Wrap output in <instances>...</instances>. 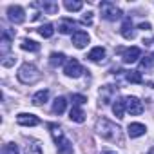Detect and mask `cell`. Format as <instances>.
I'll return each instance as SVG.
<instances>
[{
	"instance_id": "obj_1",
	"label": "cell",
	"mask_w": 154,
	"mask_h": 154,
	"mask_svg": "<svg viewBox=\"0 0 154 154\" xmlns=\"http://www.w3.org/2000/svg\"><path fill=\"white\" fill-rule=\"evenodd\" d=\"M96 131H98V134L103 138V140H107V141H118V145H123V136H122V129L116 125V123H112L111 120H107V118H100L98 122H96Z\"/></svg>"
},
{
	"instance_id": "obj_2",
	"label": "cell",
	"mask_w": 154,
	"mask_h": 154,
	"mask_svg": "<svg viewBox=\"0 0 154 154\" xmlns=\"http://www.w3.org/2000/svg\"><path fill=\"white\" fill-rule=\"evenodd\" d=\"M18 80L22 82V84H26V85H31V84H36L38 80H40V71L36 69V65H33V63H24L20 69H18Z\"/></svg>"
},
{
	"instance_id": "obj_3",
	"label": "cell",
	"mask_w": 154,
	"mask_h": 154,
	"mask_svg": "<svg viewBox=\"0 0 154 154\" xmlns=\"http://www.w3.org/2000/svg\"><path fill=\"white\" fill-rule=\"evenodd\" d=\"M100 11H102V18H105L109 22H114V20H118L122 17V9L114 2H102Z\"/></svg>"
},
{
	"instance_id": "obj_4",
	"label": "cell",
	"mask_w": 154,
	"mask_h": 154,
	"mask_svg": "<svg viewBox=\"0 0 154 154\" xmlns=\"http://www.w3.org/2000/svg\"><path fill=\"white\" fill-rule=\"evenodd\" d=\"M63 72H65L67 76H71V78H78V76L84 72V67L80 65V62L76 60V58H71V60L65 63V67H63Z\"/></svg>"
},
{
	"instance_id": "obj_5",
	"label": "cell",
	"mask_w": 154,
	"mask_h": 154,
	"mask_svg": "<svg viewBox=\"0 0 154 154\" xmlns=\"http://www.w3.org/2000/svg\"><path fill=\"white\" fill-rule=\"evenodd\" d=\"M125 109H127V112H131V116H138L143 112V103L136 96H127L125 98Z\"/></svg>"
},
{
	"instance_id": "obj_6",
	"label": "cell",
	"mask_w": 154,
	"mask_h": 154,
	"mask_svg": "<svg viewBox=\"0 0 154 154\" xmlns=\"http://www.w3.org/2000/svg\"><path fill=\"white\" fill-rule=\"evenodd\" d=\"M8 18L13 24H22L26 20V11L22 6H9L8 8Z\"/></svg>"
},
{
	"instance_id": "obj_7",
	"label": "cell",
	"mask_w": 154,
	"mask_h": 154,
	"mask_svg": "<svg viewBox=\"0 0 154 154\" xmlns=\"http://www.w3.org/2000/svg\"><path fill=\"white\" fill-rule=\"evenodd\" d=\"M17 123L22 125V127H35L40 123V120L35 116V114H27V112H20L17 116Z\"/></svg>"
},
{
	"instance_id": "obj_8",
	"label": "cell",
	"mask_w": 154,
	"mask_h": 154,
	"mask_svg": "<svg viewBox=\"0 0 154 154\" xmlns=\"http://www.w3.org/2000/svg\"><path fill=\"white\" fill-rule=\"evenodd\" d=\"M47 129L51 131V134H53V140H54V143L58 145V147H62L65 141H69L65 136H63V132H62V129L56 125V123H47Z\"/></svg>"
},
{
	"instance_id": "obj_9",
	"label": "cell",
	"mask_w": 154,
	"mask_h": 154,
	"mask_svg": "<svg viewBox=\"0 0 154 154\" xmlns=\"http://www.w3.org/2000/svg\"><path fill=\"white\" fill-rule=\"evenodd\" d=\"M72 44H74V47H78V49H82V47H85L87 44H89V35L85 33V31H74L72 33Z\"/></svg>"
},
{
	"instance_id": "obj_10",
	"label": "cell",
	"mask_w": 154,
	"mask_h": 154,
	"mask_svg": "<svg viewBox=\"0 0 154 154\" xmlns=\"http://www.w3.org/2000/svg\"><path fill=\"white\" fill-rule=\"evenodd\" d=\"M116 91H118V87H112V85H103V87L100 89V100H102V103H103V105H107V103L112 100V96L116 94Z\"/></svg>"
},
{
	"instance_id": "obj_11",
	"label": "cell",
	"mask_w": 154,
	"mask_h": 154,
	"mask_svg": "<svg viewBox=\"0 0 154 154\" xmlns=\"http://www.w3.org/2000/svg\"><path fill=\"white\" fill-rule=\"evenodd\" d=\"M74 27H76V22H74L72 18H62V20L58 22V31H60L62 35H69V33H72Z\"/></svg>"
},
{
	"instance_id": "obj_12",
	"label": "cell",
	"mask_w": 154,
	"mask_h": 154,
	"mask_svg": "<svg viewBox=\"0 0 154 154\" xmlns=\"http://www.w3.org/2000/svg\"><path fill=\"white\" fill-rule=\"evenodd\" d=\"M138 58H141L140 47H129V49L123 53V62H125V63H134Z\"/></svg>"
},
{
	"instance_id": "obj_13",
	"label": "cell",
	"mask_w": 154,
	"mask_h": 154,
	"mask_svg": "<svg viewBox=\"0 0 154 154\" xmlns=\"http://www.w3.org/2000/svg\"><path fill=\"white\" fill-rule=\"evenodd\" d=\"M145 125L143 123H138V122H134V123H129V127H127V134L131 136V138H138V136H143L145 134Z\"/></svg>"
},
{
	"instance_id": "obj_14",
	"label": "cell",
	"mask_w": 154,
	"mask_h": 154,
	"mask_svg": "<svg viewBox=\"0 0 154 154\" xmlns=\"http://www.w3.org/2000/svg\"><path fill=\"white\" fill-rule=\"evenodd\" d=\"M122 36H123L125 40H132V38L136 36V33H134V29H132L131 18H125V22H123V26H122Z\"/></svg>"
},
{
	"instance_id": "obj_15",
	"label": "cell",
	"mask_w": 154,
	"mask_h": 154,
	"mask_svg": "<svg viewBox=\"0 0 154 154\" xmlns=\"http://www.w3.org/2000/svg\"><path fill=\"white\" fill-rule=\"evenodd\" d=\"M87 58L91 60V62H102L103 58H105V49L102 47V45H98V47H94V49H91V53L87 54Z\"/></svg>"
},
{
	"instance_id": "obj_16",
	"label": "cell",
	"mask_w": 154,
	"mask_h": 154,
	"mask_svg": "<svg viewBox=\"0 0 154 154\" xmlns=\"http://www.w3.org/2000/svg\"><path fill=\"white\" fill-rule=\"evenodd\" d=\"M47 98H49V91L47 89H42V91H38V93L33 94L31 102H33V105H44L47 102Z\"/></svg>"
},
{
	"instance_id": "obj_17",
	"label": "cell",
	"mask_w": 154,
	"mask_h": 154,
	"mask_svg": "<svg viewBox=\"0 0 154 154\" xmlns=\"http://www.w3.org/2000/svg\"><path fill=\"white\" fill-rule=\"evenodd\" d=\"M65 107H67V100L63 96H58L54 102H53V112L54 114H63L65 112Z\"/></svg>"
},
{
	"instance_id": "obj_18",
	"label": "cell",
	"mask_w": 154,
	"mask_h": 154,
	"mask_svg": "<svg viewBox=\"0 0 154 154\" xmlns=\"http://www.w3.org/2000/svg\"><path fill=\"white\" fill-rule=\"evenodd\" d=\"M20 47L24 51H31V53H38L40 51V44L35 42V40H29V38H24L22 44H20Z\"/></svg>"
},
{
	"instance_id": "obj_19",
	"label": "cell",
	"mask_w": 154,
	"mask_h": 154,
	"mask_svg": "<svg viewBox=\"0 0 154 154\" xmlns=\"http://www.w3.org/2000/svg\"><path fill=\"white\" fill-rule=\"evenodd\" d=\"M125 80L129 84H143V78H141L140 71H125Z\"/></svg>"
},
{
	"instance_id": "obj_20",
	"label": "cell",
	"mask_w": 154,
	"mask_h": 154,
	"mask_svg": "<svg viewBox=\"0 0 154 154\" xmlns=\"http://www.w3.org/2000/svg\"><path fill=\"white\" fill-rule=\"evenodd\" d=\"M69 118L72 122H76V123H84L85 122V114H84V111L80 107H72L71 112H69Z\"/></svg>"
},
{
	"instance_id": "obj_21",
	"label": "cell",
	"mask_w": 154,
	"mask_h": 154,
	"mask_svg": "<svg viewBox=\"0 0 154 154\" xmlns=\"http://www.w3.org/2000/svg\"><path fill=\"white\" fill-rule=\"evenodd\" d=\"M112 112H114L116 118H120V120L123 118V112H125V98H123V100L120 98V100H116V102L112 103Z\"/></svg>"
},
{
	"instance_id": "obj_22",
	"label": "cell",
	"mask_w": 154,
	"mask_h": 154,
	"mask_svg": "<svg viewBox=\"0 0 154 154\" xmlns=\"http://www.w3.org/2000/svg\"><path fill=\"white\" fill-rule=\"evenodd\" d=\"M38 6H40L47 15H56V13H58V4H49V2H44V4H36V2H35V4H33V8H38Z\"/></svg>"
},
{
	"instance_id": "obj_23",
	"label": "cell",
	"mask_w": 154,
	"mask_h": 154,
	"mask_svg": "<svg viewBox=\"0 0 154 154\" xmlns=\"http://www.w3.org/2000/svg\"><path fill=\"white\" fill-rule=\"evenodd\" d=\"M63 62H65V54H63V53H51L49 63H51L53 67H60Z\"/></svg>"
},
{
	"instance_id": "obj_24",
	"label": "cell",
	"mask_w": 154,
	"mask_h": 154,
	"mask_svg": "<svg viewBox=\"0 0 154 154\" xmlns=\"http://www.w3.org/2000/svg\"><path fill=\"white\" fill-rule=\"evenodd\" d=\"M24 154H42V147H40V143L35 141V140H31V141L26 145Z\"/></svg>"
},
{
	"instance_id": "obj_25",
	"label": "cell",
	"mask_w": 154,
	"mask_h": 154,
	"mask_svg": "<svg viewBox=\"0 0 154 154\" xmlns=\"http://www.w3.org/2000/svg\"><path fill=\"white\" fill-rule=\"evenodd\" d=\"M152 63H154V54H149V56L141 58V62H140V71H150V69H152Z\"/></svg>"
},
{
	"instance_id": "obj_26",
	"label": "cell",
	"mask_w": 154,
	"mask_h": 154,
	"mask_svg": "<svg viewBox=\"0 0 154 154\" xmlns=\"http://www.w3.org/2000/svg\"><path fill=\"white\" fill-rule=\"evenodd\" d=\"M38 33H40V36H44V38H51V36L54 35V29H53L51 24H44V26H40Z\"/></svg>"
},
{
	"instance_id": "obj_27",
	"label": "cell",
	"mask_w": 154,
	"mask_h": 154,
	"mask_svg": "<svg viewBox=\"0 0 154 154\" xmlns=\"http://www.w3.org/2000/svg\"><path fill=\"white\" fill-rule=\"evenodd\" d=\"M65 9L67 11H80L84 8V2H71V0H65Z\"/></svg>"
},
{
	"instance_id": "obj_28",
	"label": "cell",
	"mask_w": 154,
	"mask_h": 154,
	"mask_svg": "<svg viewBox=\"0 0 154 154\" xmlns=\"http://www.w3.org/2000/svg\"><path fill=\"white\" fill-rule=\"evenodd\" d=\"M71 102H72V107H80V105L87 103V98L84 94H72L71 96Z\"/></svg>"
},
{
	"instance_id": "obj_29",
	"label": "cell",
	"mask_w": 154,
	"mask_h": 154,
	"mask_svg": "<svg viewBox=\"0 0 154 154\" xmlns=\"http://www.w3.org/2000/svg\"><path fill=\"white\" fill-rule=\"evenodd\" d=\"M11 38H9V35H8V31L4 29V35H2V54L6 56V53L9 51V47H11Z\"/></svg>"
},
{
	"instance_id": "obj_30",
	"label": "cell",
	"mask_w": 154,
	"mask_h": 154,
	"mask_svg": "<svg viewBox=\"0 0 154 154\" xmlns=\"http://www.w3.org/2000/svg\"><path fill=\"white\" fill-rule=\"evenodd\" d=\"M2 154H18V145L17 143H6L2 149Z\"/></svg>"
},
{
	"instance_id": "obj_31",
	"label": "cell",
	"mask_w": 154,
	"mask_h": 154,
	"mask_svg": "<svg viewBox=\"0 0 154 154\" xmlns=\"http://www.w3.org/2000/svg\"><path fill=\"white\" fill-rule=\"evenodd\" d=\"M15 60H17V56H6V58L2 60V65H4V67H11V65L15 63Z\"/></svg>"
},
{
	"instance_id": "obj_32",
	"label": "cell",
	"mask_w": 154,
	"mask_h": 154,
	"mask_svg": "<svg viewBox=\"0 0 154 154\" xmlns=\"http://www.w3.org/2000/svg\"><path fill=\"white\" fill-rule=\"evenodd\" d=\"M82 22H84V24H87V26H91V24H93V13H91V11H89V13H85V15H84V18H82Z\"/></svg>"
},
{
	"instance_id": "obj_33",
	"label": "cell",
	"mask_w": 154,
	"mask_h": 154,
	"mask_svg": "<svg viewBox=\"0 0 154 154\" xmlns=\"http://www.w3.org/2000/svg\"><path fill=\"white\" fill-rule=\"evenodd\" d=\"M138 27H140V29H143V31H149V29H150V24H149V22H141Z\"/></svg>"
},
{
	"instance_id": "obj_34",
	"label": "cell",
	"mask_w": 154,
	"mask_h": 154,
	"mask_svg": "<svg viewBox=\"0 0 154 154\" xmlns=\"http://www.w3.org/2000/svg\"><path fill=\"white\" fill-rule=\"evenodd\" d=\"M102 154H116V152H112V150H103Z\"/></svg>"
}]
</instances>
